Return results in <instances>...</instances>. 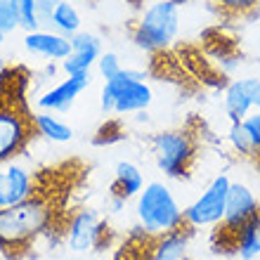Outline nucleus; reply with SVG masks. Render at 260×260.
Instances as JSON below:
<instances>
[{
    "label": "nucleus",
    "mask_w": 260,
    "mask_h": 260,
    "mask_svg": "<svg viewBox=\"0 0 260 260\" xmlns=\"http://www.w3.org/2000/svg\"><path fill=\"white\" fill-rule=\"evenodd\" d=\"M24 48L36 57H43L50 62H62L71 55V38L57 34L52 28H38L24 36Z\"/></svg>",
    "instance_id": "ddd939ff"
},
{
    "label": "nucleus",
    "mask_w": 260,
    "mask_h": 260,
    "mask_svg": "<svg viewBox=\"0 0 260 260\" xmlns=\"http://www.w3.org/2000/svg\"><path fill=\"white\" fill-rule=\"evenodd\" d=\"M232 180L225 173H220L211 180V185L194 199L185 208V225L189 230H206V227H218L225 218L227 192H230Z\"/></svg>",
    "instance_id": "423d86ee"
},
{
    "label": "nucleus",
    "mask_w": 260,
    "mask_h": 260,
    "mask_svg": "<svg viewBox=\"0 0 260 260\" xmlns=\"http://www.w3.org/2000/svg\"><path fill=\"white\" fill-rule=\"evenodd\" d=\"M232 253L239 260H260V213L248 220L234 237Z\"/></svg>",
    "instance_id": "f3484780"
},
{
    "label": "nucleus",
    "mask_w": 260,
    "mask_h": 260,
    "mask_svg": "<svg viewBox=\"0 0 260 260\" xmlns=\"http://www.w3.org/2000/svg\"><path fill=\"white\" fill-rule=\"evenodd\" d=\"M59 0H36V14H38V21H41L43 28L50 26V19H52V12L57 10Z\"/></svg>",
    "instance_id": "393cba45"
},
{
    "label": "nucleus",
    "mask_w": 260,
    "mask_h": 260,
    "mask_svg": "<svg viewBox=\"0 0 260 260\" xmlns=\"http://www.w3.org/2000/svg\"><path fill=\"white\" fill-rule=\"evenodd\" d=\"M244 125H246L248 135H251V142H253V151H260V111H251L246 118H244Z\"/></svg>",
    "instance_id": "a878e982"
},
{
    "label": "nucleus",
    "mask_w": 260,
    "mask_h": 260,
    "mask_svg": "<svg viewBox=\"0 0 260 260\" xmlns=\"http://www.w3.org/2000/svg\"><path fill=\"white\" fill-rule=\"evenodd\" d=\"M31 123H34V130L41 137H45L48 142L55 144H64L74 140V130L71 125L64 123L59 116H55L52 111H43L38 109L36 114H31Z\"/></svg>",
    "instance_id": "dca6fc26"
},
{
    "label": "nucleus",
    "mask_w": 260,
    "mask_h": 260,
    "mask_svg": "<svg viewBox=\"0 0 260 260\" xmlns=\"http://www.w3.org/2000/svg\"><path fill=\"white\" fill-rule=\"evenodd\" d=\"M52 213L50 201L38 194L0 208V251H17L36 244L50 230Z\"/></svg>",
    "instance_id": "f257e3e1"
},
{
    "label": "nucleus",
    "mask_w": 260,
    "mask_h": 260,
    "mask_svg": "<svg viewBox=\"0 0 260 260\" xmlns=\"http://www.w3.org/2000/svg\"><path fill=\"white\" fill-rule=\"evenodd\" d=\"M97 71H100L104 81H111V78H116L123 71V64H121L116 52H102V57L97 59Z\"/></svg>",
    "instance_id": "4be33fe9"
},
{
    "label": "nucleus",
    "mask_w": 260,
    "mask_h": 260,
    "mask_svg": "<svg viewBox=\"0 0 260 260\" xmlns=\"http://www.w3.org/2000/svg\"><path fill=\"white\" fill-rule=\"evenodd\" d=\"M137 225L144 230L149 239L164 237L168 232L182 230L185 225V208L173 197L171 187L161 180H151L142 187L135 201Z\"/></svg>",
    "instance_id": "f03ea898"
},
{
    "label": "nucleus",
    "mask_w": 260,
    "mask_h": 260,
    "mask_svg": "<svg viewBox=\"0 0 260 260\" xmlns=\"http://www.w3.org/2000/svg\"><path fill=\"white\" fill-rule=\"evenodd\" d=\"M90 88V74H74L67 76L62 83H57L55 88L43 92L36 100V109L52 111V114H67L76 104V100Z\"/></svg>",
    "instance_id": "9b49d317"
},
{
    "label": "nucleus",
    "mask_w": 260,
    "mask_h": 260,
    "mask_svg": "<svg viewBox=\"0 0 260 260\" xmlns=\"http://www.w3.org/2000/svg\"><path fill=\"white\" fill-rule=\"evenodd\" d=\"M102 41L100 36L90 34V31H78L71 36V55L59 62L62 71L67 76L74 74H90V69L97 67V59L102 57Z\"/></svg>",
    "instance_id": "f8f14e48"
},
{
    "label": "nucleus",
    "mask_w": 260,
    "mask_h": 260,
    "mask_svg": "<svg viewBox=\"0 0 260 260\" xmlns=\"http://www.w3.org/2000/svg\"><path fill=\"white\" fill-rule=\"evenodd\" d=\"M244 85H246V92H248V97H251L253 111H260V78L248 76V78H244Z\"/></svg>",
    "instance_id": "bb28decb"
},
{
    "label": "nucleus",
    "mask_w": 260,
    "mask_h": 260,
    "mask_svg": "<svg viewBox=\"0 0 260 260\" xmlns=\"http://www.w3.org/2000/svg\"><path fill=\"white\" fill-rule=\"evenodd\" d=\"M151 102H154V92L144 81V74L135 69H123L116 78L104 81V88L100 92V109L104 116L142 114L144 109H149Z\"/></svg>",
    "instance_id": "20e7f679"
},
{
    "label": "nucleus",
    "mask_w": 260,
    "mask_h": 260,
    "mask_svg": "<svg viewBox=\"0 0 260 260\" xmlns=\"http://www.w3.org/2000/svg\"><path fill=\"white\" fill-rule=\"evenodd\" d=\"M0 43H5V34L3 31H0Z\"/></svg>",
    "instance_id": "c756f323"
},
{
    "label": "nucleus",
    "mask_w": 260,
    "mask_h": 260,
    "mask_svg": "<svg viewBox=\"0 0 260 260\" xmlns=\"http://www.w3.org/2000/svg\"><path fill=\"white\" fill-rule=\"evenodd\" d=\"M227 14H246L260 7V0H213Z\"/></svg>",
    "instance_id": "b1692460"
},
{
    "label": "nucleus",
    "mask_w": 260,
    "mask_h": 260,
    "mask_svg": "<svg viewBox=\"0 0 260 260\" xmlns=\"http://www.w3.org/2000/svg\"><path fill=\"white\" fill-rule=\"evenodd\" d=\"M180 5L175 0H156L133 26V43L147 52L168 50L180 36Z\"/></svg>",
    "instance_id": "7ed1b4c3"
},
{
    "label": "nucleus",
    "mask_w": 260,
    "mask_h": 260,
    "mask_svg": "<svg viewBox=\"0 0 260 260\" xmlns=\"http://www.w3.org/2000/svg\"><path fill=\"white\" fill-rule=\"evenodd\" d=\"M34 133V123L26 111L12 104H0V164H7L26 149Z\"/></svg>",
    "instance_id": "6e6552de"
},
{
    "label": "nucleus",
    "mask_w": 260,
    "mask_h": 260,
    "mask_svg": "<svg viewBox=\"0 0 260 260\" xmlns=\"http://www.w3.org/2000/svg\"><path fill=\"white\" fill-rule=\"evenodd\" d=\"M125 204H128V201H125L123 197H118V194H111V199H109V211L111 213H121L125 208Z\"/></svg>",
    "instance_id": "cd10ccee"
},
{
    "label": "nucleus",
    "mask_w": 260,
    "mask_h": 260,
    "mask_svg": "<svg viewBox=\"0 0 260 260\" xmlns=\"http://www.w3.org/2000/svg\"><path fill=\"white\" fill-rule=\"evenodd\" d=\"M144 187V175L133 161H118L114 168V185H111V194L123 197L125 201L137 199V194Z\"/></svg>",
    "instance_id": "4468645a"
},
{
    "label": "nucleus",
    "mask_w": 260,
    "mask_h": 260,
    "mask_svg": "<svg viewBox=\"0 0 260 260\" xmlns=\"http://www.w3.org/2000/svg\"><path fill=\"white\" fill-rule=\"evenodd\" d=\"M227 142H230V147H232L239 156H251V154H255L253 142H251V135H248L244 121H232L230 130H227Z\"/></svg>",
    "instance_id": "aec40b11"
},
{
    "label": "nucleus",
    "mask_w": 260,
    "mask_h": 260,
    "mask_svg": "<svg viewBox=\"0 0 260 260\" xmlns=\"http://www.w3.org/2000/svg\"><path fill=\"white\" fill-rule=\"evenodd\" d=\"M260 213V204L255 199L253 189L244 182H232L230 192H227V204H225V218L218 225L220 237L234 241V237L239 234V230L246 225L251 218H255Z\"/></svg>",
    "instance_id": "1a4fd4ad"
},
{
    "label": "nucleus",
    "mask_w": 260,
    "mask_h": 260,
    "mask_svg": "<svg viewBox=\"0 0 260 260\" xmlns=\"http://www.w3.org/2000/svg\"><path fill=\"white\" fill-rule=\"evenodd\" d=\"M222 107H225V114L230 121H244V118L253 111V104H251V97H248V92H246L244 78H237V81L227 83L225 97H222Z\"/></svg>",
    "instance_id": "a211bd4d"
},
{
    "label": "nucleus",
    "mask_w": 260,
    "mask_h": 260,
    "mask_svg": "<svg viewBox=\"0 0 260 260\" xmlns=\"http://www.w3.org/2000/svg\"><path fill=\"white\" fill-rule=\"evenodd\" d=\"M107 230L109 227L95 208H81L69 218L67 227H64V244L71 253H90L100 246Z\"/></svg>",
    "instance_id": "0eeeda50"
},
{
    "label": "nucleus",
    "mask_w": 260,
    "mask_h": 260,
    "mask_svg": "<svg viewBox=\"0 0 260 260\" xmlns=\"http://www.w3.org/2000/svg\"><path fill=\"white\" fill-rule=\"evenodd\" d=\"M187 248H189V232L175 230V232H168L154 239L149 260H185Z\"/></svg>",
    "instance_id": "2eb2a0df"
},
{
    "label": "nucleus",
    "mask_w": 260,
    "mask_h": 260,
    "mask_svg": "<svg viewBox=\"0 0 260 260\" xmlns=\"http://www.w3.org/2000/svg\"><path fill=\"white\" fill-rule=\"evenodd\" d=\"M48 28H52V31H57V34L71 38V36H76L78 31H81V12L76 10L74 3L59 0L57 10L52 12V19H50Z\"/></svg>",
    "instance_id": "6ab92c4d"
},
{
    "label": "nucleus",
    "mask_w": 260,
    "mask_h": 260,
    "mask_svg": "<svg viewBox=\"0 0 260 260\" xmlns=\"http://www.w3.org/2000/svg\"><path fill=\"white\" fill-rule=\"evenodd\" d=\"M36 194V178L19 161L0 164V208L19 204Z\"/></svg>",
    "instance_id": "9d476101"
},
{
    "label": "nucleus",
    "mask_w": 260,
    "mask_h": 260,
    "mask_svg": "<svg viewBox=\"0 0 260 260\" xmlns=\"http://www.w3.org/2000/svg\"><path fill=\"white\" fill-rule=\"evenodd\" d=\"M17 28H19V17H17L12 0H0V31L7 36Z\"/></svg>",
    "instance_id": "5701e85b"
},
{
    "label": "nucleus",
    "mask_w": 260,
    "mask_h": 260,
    "mask_svg": "<svg viewBox=\"0 0 260 260\" xmlns=\"http://www.w3.org/2000/svg\"><path fill=\"white\" fill-rule=\"evenodd\" d=\"M12 5L17 10V17H19V28H24L26 34L43 28L38 21V14H36V0H12Z\"/></svg>",
    "instance_id": "412c9836"
},
{
    "label": "nucleus",
    "mask_w": 260,
    "mask_h": 260,
    "mask_svg": "<svg viewBox=\"0 0 260 260\" xmlns=\"http://www.w3.org/2000/svg\"><path fill=\"white\" fill-rule=\"evenodd\" d=\"M149 149L164 178L182 180L185 175H189L197 147H194V137L187 130H161L151 137Z\"/></svg>",
    "instance_id": "39448f33"
},
{
    "label": "nucleus",
    "mask_w": 260,
    "mask_h": 260,
    "mask_svg": "<svg viewBox=\"0 0 260 260\" xmlns=\"http://www.w3.org/2000/svg\"><path fill=\"white\" fill-rule=\"evenodd\" d=\"M5 74V59H3V57H0V76Z\"/></svg>",
    "instance_id": "c85d7f7f"
}]
</instances>
